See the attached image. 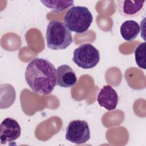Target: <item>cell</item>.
Here are the masks:
<instances>
[{
	"mask_svg": "<svg viewBox=\"0 0 146 146\" xmlns=\"http://www.w3.org/2000/svg\"><path fill=\"white\" fill-rule=\"evenodd\" d=\"M25 77L30 89L40 95L51 94L56 84V70L44 58L33 59L26 67Z\"/></svg>",
	"mask_w": 146,
	"mask_h": 146,
	"instance_id": "1",
	"label": "cell"
},
{
	"mask_svg": "<svg viewBox=\"0 0 146 146\" xmlns=\"http://www.w3.org/2000/svg\"><path fill=\"white\" fill-rule=\"evenodd\" d=\"M46 38L47 47L54 50H64L73 41L71 31L64 23L52 20L47 26Z\"/></svg>",
	"mask_w": 146,
	"mask_h": 146,
	"instance_id": "2",
	"label": "cell"
},
{
	"mask_svg": "<svg viewBox=\"0 0 146 146\" xmlns=\"http://www.w3.org/2000/svg\"><path fill=\"white\" fill-rule=\"evenodd\" d=\"M93 21V16L85 6H76L70 8L64 18V23L70 31L76 34L86 32Z\"/></svg>",
	"mask_w": 146,
	"mask_h": 146,
	"instance_id": "3",
	"label": "cell"
},
{
	"mask_svg": "<svg viewBox=\"0 0 146 146\" xmlns=\"http://www.w3.org/2000/svg\"><path fill=\"white\" fill-rule=\"evenodd\" d=\"M72 60L83 69H90L99 62L100 53L91 43H84L75 49Z\"/></svg>",
	"mask_w": 146,
	"mask_h": 146,
	"instance_id": "4",
	"label": "cell"
},
{
	"mask_svg": "<svg viewBox=\"0 0 146 146\" xmlns=\"http://www.w3.org/2000/svg\"><path fill=\"white\" fill-rule=\"evenodd\" d=\"M65 137L68 141L76 144H84L88 141L91 135L87 122L82 120L71 121L66 128Z\"/></svg>",
	"mask_w": 146,
	"mask_h": 146,
	"instance_id": "5",
	"label": "cell"
},
{
	"mask_svg": "<svg viewBox=\"0 0 146 146\" xmlns=\"http://www.w3.org/2000/svg\"><path fill=\"white\" fill-rule=\"evenodd\" d=\"M21 128L18 122L11 117L5 119L0 125V140L1 144H5L18 139Z\"/></svg>",
	"mask_w": 146,
	"mask_h": 146,
	"instance_id": "6",
	"label": "cell"
},
{
	"mask_svg": "<svg viewBox=\"0 0 146 146\" xmlns=\"http://www.w3.org/2000/svg\"><path fill=\"white\" fill-rule=\"evenodd\" d=\"M116 9L119 13L126 17L140 15L145 10V1H116Z\"/></svg>",
	"mask_w": 146,
	"mask_h": 146,
	"instance_id": "7",
	"label": "cell"
},
{
	"mask_svg": "<svg viewBox=\"0 0 146 146\" xmlns=\"http://www.w3.org/2000/svg\"><path fill=\"white\" fill-rule=\"evenodd\" d=\"M118 95L110 85L104 86L100 90L97 101L99 104L108 111L115 110L118 103Z\"/></svg>",
	"mask_w": 146,
	"mask_h": 146,
	"instance_id": "8",
	"label": "cell"
},
{
	"mask_svg": "<svg viewBox=\"0 0 146 146\" xmlns=\"http://www.w3.org/2000/svg\"><path fill=\"white\" fill-rule=\"evenodd\" d=\"M77 82L75 71L67 64L59 66L56 69V84L63 88L74 86Z\"/></svg>",
	"mask_w": 146,
	"mask_h": 146,
	"instance_id": "9",
	"label": "cell"
},
{
	"mask_svg": "<svg viewBox=\"0 0 146 146\" xmlns=\"http://www.w3.org/2000/svg\"><path fill=\"white\" fill-rule=\"evenodd\" d=\"M120 32L124 40L131 42L133 40L139 35L140 26L137 22L133 20H127L121 24Z\"/></svg>",
	"mask_w": 146,
	"mask_h": 146,
	"instance_id": "10",
	"label": "cell"
},
{
	"mask_svg": "<svg viewBox=\"0 0 146 146\" xmlns=\"http://www.w3.org/2000/svg\"><path fill=\"white\" fill-rule=\"evenodd\" d=\"M40 2L54 12L63 11L74 4L73 1H40Z\"/></svg>",
	"mask_w": 146,
	"mask_h": 146,
	"instance_id": "11",
	"label": "cell"
},
{
	"mask_svg": "<svg viewBox=\"0 0 146 146\" xmlns=\"http://www.w3.org/2000/svg\"><path fill=\"white\" fill-rule=\"evenodd\" d=\"M135 58L137 65L145 70V42L140 43L135 51Z\"/></svg>",
	"mask_w": 146,
	"mask_h": 146,
	"instance_id": "12",
	"label": "cell"
}]
</instances>
